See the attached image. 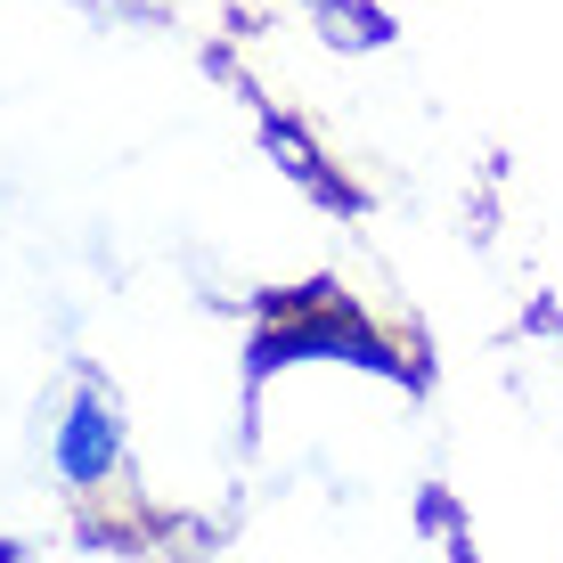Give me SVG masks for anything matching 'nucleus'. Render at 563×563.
<instances>
[{"label":"nucleus","instance_id":"1","mask_svg":"<svg viewBox=\"0 0 563 563\" xmlns=\"http://www.w3.org/2000/svg\"><path fill=\"white\" fill-rule=\"evenodd\" d=\"M57 474L74 490H107L123 474V417H114L107 393H82L66 409V424H57Z\"/></svg>","mask_w":563,"mask_h":563},{"label":"nucleus","instance_id":"2","mask_svg":"<svg viewBox=\"0 0 563 563\" xmlns=\"http://www.w3.org/2000/svg\"><path fill=\"white\" fill-rule=\"evenodd\" d=\"M262 155L286 172V180H302V188H319V197H335V205H343V188H335V172H327L319 140H302L295 123H269V131H262Z\"/></svg>","mask_w":563,"mask_h":563},{"label":"nucleus","instance_id":"3","mask_svg":"<svg viewBox=\"0 0 563 563\" xmlns=\"http://www.w3.org/2000/svg\"><path fill=\"white\" fill-rule=\"evenodd\" d=\"M310 25H319L335 49H376L384 33H393L376 0H310Z\"/></svg>","mask_w":563,"mask_h":563}]
</instances>
